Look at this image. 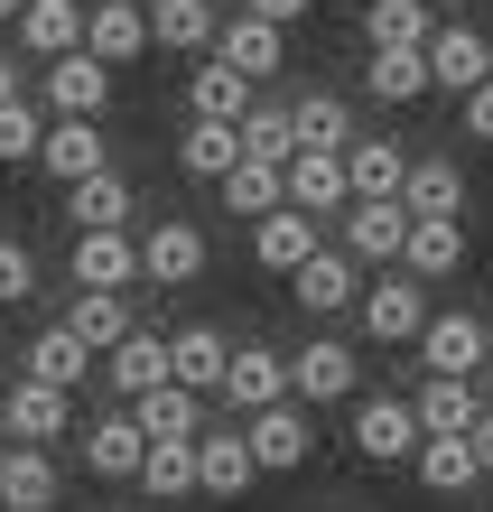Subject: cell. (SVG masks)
<instances>
[{
    "instance_id": "1",
    "label": "cell",
    "mask_w": 493,
    "mask_h": 512,
    "mask_svg": "<svg viewBox=\"0 0 493 512\" xmlns=\"http://www.w3.org/2000/svg\"><path fill=\"white\" fill-rule=\"evenodd\" d=\"M400 243H410V205L400 196H354L345 215H335V252H345L354 270H391Z\"/></svg>"
},
{
    "instance_id": "2",
    "label": "cell",
    "mask_w": 493,
    "mask_h": 512,
    "mask_svg": "<svg viewBox=\"0 0 493 512\" xmlns=\"http://www.w3.org/2000/svg\"><path fill=\"white\" fill-rule=\"evenodd\" d=\"M0 438L10 447H56V438H75V391H56V382H0Z\"/></svg>"
},
{
    "instance_id": "3",
    "label": "cell",
    "mask_w": 493,
    "mask_h": 512,
    "mask_svg": "<svg viewBox=\"0 0 493 512\" xmlns=\"http://www.w3.org/2000/svg\"><path fill=\"white\" fill-rule=\"evenodd\" d=\"M38 112H47V122H103V112H112V66H103V56H56V66L38 75Z\"/></svg>"
},
{
    "instance_id": "4",
    "label": "cell",
    "mask_w": 493,
    "mask_h": 512,
    "mask_svg": "<svg viewBox=\"0 0 493 512\" xmlns=\"http://www.w3.org/2000/svg\"><path fill=\"white\" fill-rule=\"evenodd\" d=\"M354 317H363V336L373 345H419V326H428V289L410 280V270H373L354 298Z\"/></svg>"
},
{
    "instance_id": "5",
    "label": "cell",
    "mask_w": 493,
    "mask_h": 512,
    "mask_svg": "<svg viewBox=\"0 0 493 512\" xmlns=\"http://www.w3.org/2000/svg\"><path fill=\"white\" fill-rule=\"evenodd\" d=\"M419 364L475 382V373L493 364V326H484L475 308H428V326H419Z\"/></svg>"
},
{
    "instance_id": "6",
    "label": "cell",
    "mask_w": 493,
    "mask_h": 512,
    "mask_svg": "<svg viewBox=\"0 0 493 512\" xmlns=\"http://www.w3.org/2000/svg\"><path fill=\"white\" fill-rule=\"evenodd\" d=\"M205 261H214V243H205V224H187V215H159L140 233V280L149 289H196Z\"/></svg>"
},
{
    "instance_id": "7",
    "label": "cell",
    "mask_w": 493,
    "mask_h": 512,
    "mask_svg": "<svg viewBox=\"0 0 493 512\" xmlns=\"http://www.w3.org/2000/svg\"><path fill=\"white\" fill-rule=\"evenodd\" d=\"M363 391V364H354V345L345 336H307L289 354V401L298 410H317V401H354Z\"/></svg>"
},
{
    "instance_id": "8",
    "label": "cell",
    "mask_w": 493,
    "mask_h": 512,
    "mask_svg": "<svg viewBox=\"0 0 493 512\" xmlns=\"http://www.w3.org/2000/svg\"><path fill=\"white\" fill-rule=\"evenodd\" d=\"M233 429H242V447H252L261 475H298L307 457H317V429H307L298 401H270V410H252V419H233Z\"/></svg>"
},
{
    "instance_id": "9",
    "label": "cell",
    "mask_w": 493,
    "mask_h": 512,
    "mask_svg": "<svg viewBox=\"0 0 493 512\" xmlns=\"http://www.w3.org/2000/svg\"><path fill=\"white\" fill-rule=\"evenodd\" d=\"M428 94H456V103H466L475 94V84L493 75V38H484V28H466V19H447V28H428Z\"/></svg>"
},
{
    "instance_id": "10",
    "label": "cell",
    "mask_w": 493,
    "mask_h": 512,
    "mask_svg": "<svg viewBox=\"0 0 493 512\" xmlns=\"http://www.w3.org/2000/svg\"><path fill=\"white\" fill-rule=\"evenodd\" d=\"M354 457L363 466H410L419 457V419L391 391H354Z\"/></svg>"
},
{
    "instance_id": "11",
    "label": "cell",
    "mask_w": 493,
    "mask_h": 512,
    "mask_svg": "<svg viewBox=\"0 0 493 512\" xmlns=\"http://www.w3.org/2000/svg\"><path fill=\"white\" fill-rule=\"evenodd\" d=\"M214 66H233L242 84H270L280 75V56H289V28H270V19H252V10H233L224 28H214Z\"/></svg>"
},
{
    "instance_id": "12",
    "label": "cell",
    "mask_w": 493,
    "mask_h": 512,
    "mask_svg": "<svg viewBox=\"0 0 493 512\" xmlns=\"http://www.w3.org/2000/svg\"><path fill=\"white\" fill-rule=\"evenodd\" d=\"M280 205H298V215H345L354 187H345V149H298V159L280 168Z\"/></svg>"
},
{
    "instance_id": "13",
    "label": "cell",
    "mask_w": 493,
    "mask_h": 512,
    "mask_svg": "<svg viewBox=\"0 0 493 512\" xmlns=\"http://www.w3.org/2000/svg\"><path fill=\"white\" fill-rule=\"evenodd\" d=\"M214 401H224L233 419H252L270 401H289V354H270V345H233V364L224 382H214Z\"/></svg>"
},
{
    "instance_id": "14",
    "label": "cell",
    "mask_w": 493,
    "mask_h": 512,
    "mask_svg": "<svg viewBox=\"0 0 493 512\" xmlns=\"http://www.w3.org/2000/svg\"><path fill=\"white\" fill-rule=\"evenodd\" d=\"M391 270H410L419 289L456 280V270H466V215H410V243H400Z\"/></svg>"
},
{
    "instance_id": "15",
    "label": "cell",
    "mask_w": 493,
    "mask_h": 512,
    "mask_svg": "<svg viewBox=\"0 0 493 512\" xmlns=\"http://www.w3.org/2000/svg\"><path fill=\"white\" fill-rule=\"evenodd\" d=\"M289 298H298L307 317H345L354 298H363V270H354L345 252H335V243H317V252H307V261L289 270Z\"/></svg>"
},
{
    "instance_id": "16",
    "label": "cell",
    "mask_w": 493,
    "mask_h": 512,
    "mask_svg": "<svg viewBox=\"0 0 493 512\" xmlns=\"http://www.w3.org/2000/svg\"><path fill=\"white\" fill-rule=\"evenodd\" d=\"M75 289H140V233L131 224H112V233H75Z\"/></svg>"
},
{
    "instance_id": "17",
    "label": "cell",
    "mask_w": 493,
    "mask_h": 512,
    "mask_svg": "<svg viewBox=\"0 0 493 512\" xmlns=\"http://www.w3.org/2000/svg\"><path fill=\"white\" fill-rule=\"evenodd\" d=\"M261 485V466H252V447H242V429H196V494H214V503H242Z\"/></svg>"
},
{
    "instance_id": "18",
    "label": "cell",
    "mask_w": 493,
    "mask_h": 512,
    "mask_svg": "<svg viewBox=\"0 0 493 512\" xmlns=\"http://www.w3.org/2000/svg\"><path fill=\"white\" fill-rule=\"evenodd\" d=\"M84 56H103L112 75L131 56H149V10L140 0H84Z\"/></svg>"
},
{
    "instance_id": "19",
    "label": "cell",
    "mask_w": 493,
    "mask_h": 512,
    "mask_svg": "<svg viewBox=\"0 0 493 512\" xmlns=\"http://www.w3.org/2000/svg\"><path fill=\"white\" fill-rule=\"evenodd\" d=\"M28 168H47L56 187H75V177L112 168V140H103V122H47V131H38V159H28Z\"/></svg>"
},
{
    "instance_id": "20",
    "label": "cell",
    "mask_w": 493,
    "mask_h": 512,
    "mask_svg": "<svg viewBox=\"0 0 493 512\" xmlns=\"http://www.w3.org/2000/svg\"><path fill=\"white\" fill-rule=\"evenodd\" d=\"M94 373L121 391V410L140 401V391H159L168 382V336H149V326H131V336H121L112 354H94Z\"/></svg>"
},
{
    "instance_id": "21",
    "label": "cell",
    "mask_w": 493,
    "mask_h": 512,
    "mask_svg": "<svg viewBox=\"0 0 493 512\" xmlns=\"http://www.w3.org/2000/svg\"><path fill=\"white\" fill-rule=\"evenodd\" d=\"M140 419L131 410H103V419H84V475H103V485H131L140 475Z\"/></svg>"
},
{
    "instance_id": "22",
    "label": "cell",
    "mask_w": 493,
    "mask_h": 512,
    "mask_svg": "<svg viewBox=\"0 0 493 512\" xmlns=\"http://www.w3.org/2000/svg\"><path fill=\"white\" fill-rule=\"evenodd\" d=\"M56 326H66V336H75L84 354H112V345L131 336L140 317H131V289H75V308L56 317Z\"/></svg>"
},
{
    "instance_id": "23",
    "label": "cell",
    "mask_w": 493,
    "mask_h": 512,
    "mask_svg": "<svg viewBox=\"0 0 493 512\" xmlns=\"http://www.w3.org/2000/svg\"><path fill=\"white\" fill-rule=\"evenodd\" d=\"M410 419H419V438H466L475 419H484V401H475V382H456V373H428V382L410 391Z\"/></svg>"
},
{
    "instance_id": "24",
    "label": "cell",
    "mask_w": 493,
    "mask_h": 512,
    "mask_svg": "<svg viewBox=\"0 0 493 512\" xmlns=\"http://www.w3.org/2000/svg\"><path fill=\"white\" fill-rule=\"evenodd\" d=\"M66 215H75V233H112V224L140 215V187L121 168H94V177H75V187H66Z\"/></svg>"
},
{
    "instance_id": "25",
    "label": "cell",
    "mask_w": 493,
    "mask_h": 512,
    "mask_svg": "<svg viewBox=\"0 0 493 512\" xmlns=\"http://www.w3.org/2000/svg\"><path fill=\"white\" fill-rule=\"evenodd\" d=\"M317 243H326V233H317V215H298V205H270V215H252V261L280 270V280H289V270L317 252Z\"/></svg>"
},
{
    "instance_id": "26",
    "label": "cell",
    "mask_w": 493,
    "mask_h": 512,
    "mask_svg": "<svg viewBox=\"0 0 493 512\" xmlns=\"http://www.w3.org/2000/svg\"><path fill=\"white\" fill-rule=\"evenodd\" d=\"M140 10H149V47H168V56H205L214 28H224L214 0H140Z\"/></svg>"
},
{
    "instance_id": "27",
    "label": "cell",
    "mask_w": 493,
    "mask_h": 512,
    "mask_svg": "<svg viewBox=\"0 0 493 512\" xmlns=\"http://www.w3.org/2000/svg\"><path fill=\"white\" fill-rule=\"evenodd\" d=\"M10 28H19V47L38 56V66H56V56L84 47V0H28Z\"/></svg>"
},
{
    "instance_id": "28",
    "label": "cell",
    "mask_w": 493,
    "mask_h": 512,
    "mask_svg": "<svg viewBox=\"0 0 493 512\" xmlns=\"http://www.w3.org/2000/svg\"><path fill=\"white\" fill-rule=\"evenodd\" d=\"M224 364H233V336H224V326H177V336H168V382L205 391V401H214V382H224Z\"/></svg>"
},
{
    "instance_id": "29",
    "label": "cell",
    "mask_w": 493,
    "mask_h": 512,
    "mask_svg": "<svg viewBox=\"0 0 493 512\" xmlns=\"http://www.w3.org/2000/svg\"><path fill=\"white\" fill-rule=\"evenodd\" d=\"M289 140H298V149H345V140H354V103L326 94V84L289 94Z\"/></svg>"
},
{
    "instance_id": "30",
    "label": "cell",
    "mask_w": 493,
    "mask_h": 512,
    "mask_svg": "<svg viewBox=\"0 0 493 512\" xmlns=\"http://www.w3.org/2000/svg\"><path fill=\"white\" fill-rule=\"evenodd\" d=\"M400 205H410V215H466V168H456L447 149L410 159V177H400Z\"/></svg>"
},
{
    "instance_id": "31",
    "label": "cell",
    "mask_w": 493,
    "mask_h": 512,
    "mask_svg": "<svg viewBox=\"0 0 493 512\" xmlns=\"http://www.w3.org/2000/svg\"><path fill=\"white\" fill-rule=\"evenodd\" d=\"M131 485H140L149 503H187V494H196V438H149Z\"/></svg>"
},
{
    "instance_id": "32",
    "label": "cell",
    "mask_w": 493,
    "mask_h": 512,
    "mask_svg": "<svg viewBox=\"0 0 493 512\" xmlns=\"http://www.w3.org/2000/svg\"><path fill=\"white\" fill-rule=\"evenodd\" d=\"M66 475H56L47 447H10V475H0V512H56Z\"/></svg>"
},
{
    "instance_id": "33",
    "label": "cell",
    "mask_w": 493,
    "mask_h": 512,
    "mask_svg": "<svg viewBox=\"0 0 493 512\" xmlns=\"http://www.w3.org/2000/svg\"><path fill=\"white\" fill-rule=\"evenodd\" d=\"M252 103H261V84H242L233 66L196 56V75H187V112H196V122H242Z\"/></svg>"
},
{
    "instance_id": "34",
    "label": "cell",
    "mask_w": 493,
    "mask_h": 512,
    "mask_svg": "<svg viewBox=\"0 0 493 512\" xmlns=\"http://www.w3.org/2000/svg\"><path fill=\"white\" fill-rule=\"evenodd\" d=\"M400 177H410V149L400 140H373V131L345 140V187L354 196H400Z\"/></svg>"
},
{
    "instance_id": "35",
    "label": "cell",
    "mask_w": 493,
    "mask_h": 512,
    "mask_svg": "<svg viewBox=\"0 0 493 512\" xmlns=\"http://www.w3.org/2000/svg\"><path fill=\"white\" fill-rule=\"evenodd\" d=\"M19 373H28V382H56V391H84L94 354H84L66 326H38V336H28V354H19Z\"/></svg>"
},
{
    "instance_id": "36",
    "label": "cell",
    "mask_w": 493,
    "mask_h": 512,
    "mask_svg": "<svg viewBox=\"0 0 493 512\" xmlns=\"http://www.w3.org/2000/svg\"><path fill=\"white\" fill-rule=\"evenodd\" d=\"M131 419H140V438H196L205 429V391L159 382V391H140V401H131Z\"/></svg>"
},
{
    "instance_id": "37",
    "label": "cell",
    "mask_w": 493,
    "mask_h": 512,
    "mask_svg": "<svg viewBox=\"0 0 493 512\" xmlns=\"http://www.w3.org/2000/svg\"><path fill=\"white\" fill-rule=\"evenodd\" d=\"M410 475H419L428 494H447V503L484 485V466H475V447H466V438H419V457H410Z\"/></svg>"
},
{
    "instance_id": "38",
    "label": "cell",
    "mask_w": 493,
    "mask_h": 512,
    "mask_svg": "<svg viewBox=\"0 0 493 512\" xmlns=\"http://www.w3.org/2000/svg\"><path fill=\"white\" fill-rule=\"evenodd\" d=\"M363 94L373 103H419L428 94V56L419 47H373L363 56Z\"/></svg>"
},
{
    "instance_id": "39",
    "label": "cell",
    "mask_w": 493,
    "mask_h": 512,
    "mask_svg": "<svg viewBox=\"0 0 493 512\" xmlns=\"http://www.w3.org/2000/svg\"><path fill=\"white\" fill-rule=\"evenodd\" d=\"M233 159H242L233 122H196V112H187V131H177V168H187V177H224Z\"/></svg>"
},
{
    "instance_id": "40",
    "label": "cell",
    "mask_w": 493,
    "mask_h": 512,
    "mask_svg": "<svg viewBox=\"0 0 493 512\" xmlns=\"http://www.w3.org/2000/svg\"><path fill=\"white\" fill-rule=\"evenodd\" d=\"M233 140H242V159H270V168H289L298 159V140H289V103H252L233 122Z\"/></svg>"
},
{
    "instance_id": "41",
    "label": "cell",
    "mask_w": 493,
    "mask_h": 512,
    "mask_svg": "<svg viewBox=\"0 0 493 512\" xmlns=\"http://www.w3.org/2000/svg\"><path fill=\"white\" fill-rule=\"evenodd\" d=\"M428 0H373L363 10V47H428Z\"/></svg>"
},
{
    "instance_id": "42",
    "label": "cell",
    "mask_w": 493,
    "mask_h": 512,
    "mask_svg": "<svg viewBox=\"0 0 493 512\" xmlns=\"http://www.w3.org/2000/svg\"><path fill=\"white\" fill-rule=\"evenodd\" d=\"M214 187H224V215H270V205H280V168L270 159H233Z\"/></svg>"
},
{
    "instance_id": "43",
    "label": "cell",
    "mask_w": 493,
    "mask_h": 512,
    "mask_svg": "<svg viewBox=\"0 0 493 512\" xmlns=\"http://www.w3.org/2000/svg\"><path fill=\"white\" fill-rule=\"evenodd\" d=\"M38 131H47V112L38 103H0V168H28V159H38Z\"/></svg>"
},
{
    "instance_id": "44",
    "label": "cell",
    "mask_w": 493,
    "mask_h": 512,
    "mask_svg": "<svg viewBox=\"0 0 493 512\" xmlns=\"http://www.w3.org/2000/svg\"><path fill=\"white\" fill-rule=\"evenodd\" d=\"M28 298H38V252L19 233H0V308H28Z\"/></svg>"
},
{
    "instance_id": "45",
    "label": "cell",
    "mask_w": 493,
    "mask_h": 512,
    "mask_svg": "<svg viewBox=\"0 0 493 512\" xmlns=\"http://www.w3.org/2000/svg\"><path fill=\"white\" fill-rule=\"evenodd\" d=\"M456 131H466V140H493V75L475 84L466 103H456Z\"/></svg>"
},
{
    "instance_id": "46",
    "label": "cell",
    "mask_w": 493,
    "mask_h": 512,
    "mask_svg": "<svg viewBox=\"0 0 493 512\" xmlns=\"http://www.w3.org/2000/svg\"><path fill=\"white\" fill-rule=\"evenodd\" d=\"M242 10H252V19H270V28H298L307 10H317V0H242Z\"/></svg>"
},
{
    "instance_id": "47",
    "label": "cell",
    "mask_w": 493,
    "mask_h": 512,
    "mask_svg": "<svg viewBox=\"0 0 493 512\" xmlns=\"http://www.w3.org/2000/svg\"><path fill=\"white\" fill-rule=\"evenodd\" d=\"M466 447H475V466L493 475V419H475V429H466Z\"/></svg>"
},
{
    "instance_id": "48",
    "label": "cell",
    "mask_w": 493,
    "mask_h": 512,
    "mask_svg": "<svg viewBox=\"0 0 493 512\" xmlns=\"http://www.w3.org/2000/svg\"><path fill=\"white\" fill-rule=\"evenodd\" d=\"M19 94H28V84H19V56L0 47V103H19Z\"/></svg>"
},
{
    "instance_id": "49",
    "label": "cell",
    "mask_w": 493,
    "mask_h": 512,
    "mask_svg": "<svg viewBox=\"0 0 493 512\" xmlns=\"http://www.w3.org/2000/svg\"><path fill=\"white\" fill-rule=\"evenodd\" d=\"M475 401H484V419H493V364H484V373H475Z\"/></svg>"
},
{
    "instance_id": "50",
    "label": "cell",
    "mask_w": 493,
    "mask_h": 512,
    "mask_svg": "<svg viewBox=\"0 0 493 512\" xmlns=\"http://www.w3.org/2000/svg\"><path fill=\"white\" fill-rule=\"evenodd\" d=\"M19 10H28V0H0V28H10V19H19Z\"/></svg>"
},
{
    "instance_id": "51",
    "label": "cell",
    "mask_w": 493,
    "mask_h": 512,
    "mask_svg": "<svg viewBox=\"0 0 493 512\" xmlns=\"http://www.w3.org/2000/svg\"><path fill=\"white\" fill-rule=\"evenodd\" d=\"M0 475H10V438H0Z\"/></svg>"
},
{
    "instance_id": "52",
    "label": "cell",
    "mask_w": 493,
    "mask_h": 512,
    "mask_svg": "<svg viewBox=\"0 0 493 512\" xmlns=\"http://www.w3.org/2000/svg\"><path fill=\"white\" fill-rule=\"evenodd\" d=\"M428 10H438V0H428Z\"/></svg>"
}]
</instances>
